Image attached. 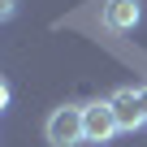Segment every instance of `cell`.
<instances>
[{
  "mask_svg": "<svg viewBox=\"0 0 147 147\" xmlns=\"http://www.w3.org/2000/svg\"><path fill=\"white\" fill-rule=\"evenodd\" d=\"M43 138L52 147H78L87 143V125H82V104H61L52 108L48 125H43Z\"/></svg>",
  "mask_w": 147,
  "mask_h": 147,
  "instance_id": "6da1fadb",
  "label": "cell"
},
{
  "mask_svg": "<svg viewBox=\"0 0 147 147\" xmlns=\"http://www.w3.org/2000/svg\"><path fill=\"white\" fill-rule=\"evenodd\" d=\"M82 125H87V143H113V134L121 130L117 125V113H113V100L82 104Z\"/></svg>",
  "mask_w": 147,
  "mask_h": 147,
  "instance_id": "7a4b0ae2",
  "label": "cell"
},
{
  "mask_svg": "<svg viewBox=\"0 0 147 147\" xmlns=\"http://www.w3.org/2000/svg\"><path fill=\"white\" fill-rule=\"evenodd\" d=\"M100 22L104 30H117V35L134 30L143 22V0H100Z\"/></svg>",
  "mask_w": 147,
  "mask_h": 147,
  "instance_id": "3957f363",
  "label": "cell"
},
{
  "mask_svg": "<svg viewBox=\"0 0 147 147\" xmlns=\"http://www.w3.org/2000/svg\"><path fill=\"white\" fill-rule=\"evenodd\" d=\"M108 100H113V113H117V125H121V130H138V125H147V121H143V104H138V91H134V87H117Z\"/></svg>",
  "mask_w": 147,
  "mask_h": 147,
  "instance_id": "277c9868",
  "label": "cell"
},
{
  "mask_svg": "<svg viewBox=\"0 0 147 147\" xmlns=\"http://www.w3.org/2000/svg\"><path fill=\"white\" fill-rule=\"evenodd\" d=\"M18 5H22V0H0V22H13L18 18Z\"/></svg>",
  "mask_w": 147,
  "mask_h": 147,
  "instance_id": "5b68a950",
  "label": "cell"
},
{
  "mask_svg": "<svg viewBox=\"0 0 147 147\" xmlns=\"http://www.w3.org/2000/svg\"><path fill=\"white\" fill-rule=\"evenodd\" d=\"M9 100H13V91H9V82H5V74H0V113L9 108Z\"/></svg>",
  "mask_w": 147,
  "mask_h": 147,
  "instance_id": "8992f818",
  "label": "cell"
},
{
  "mask_svg": "<svg viewBox=\"0 0 147 147\" xmlns=\"http://www.w3.org/2000/svg\"><path fill=\"white\" fill-rule=\"evenodd\" d=\"M138 104H143V121H147V87H138Z\"/></svg>",
  "mask_w": 147,
  "mask_h": 147,
  "instance_id": "52a82bcc",
  "label": "cell"
}]
</instances>
